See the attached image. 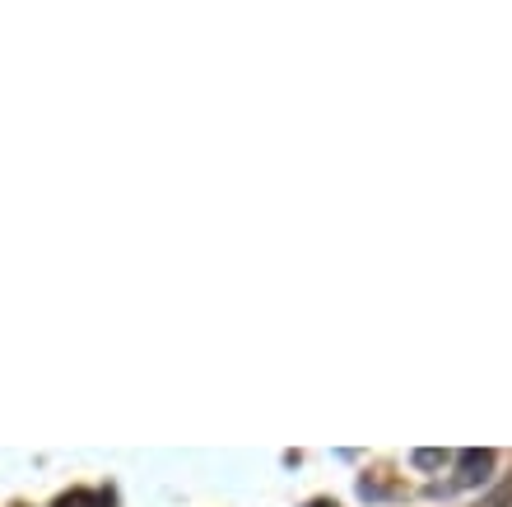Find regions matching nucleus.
Instances as JSON below:
<instances>
[{"mask_svg": "<svg viewBox=\"0 0 512 507\" xmlns=\"http://www.w3.org/2000/svg\"><path fill=\"white\" fill-rule=\"evenodd\" d=\"M457 461H461L457 489H471V484H480L489 470H494V452H480V447H475V452H461Z\"/></svg>", "mask_w": 512, "mask_h": 507, "instance_id": "1", "label": "nucleus"}, {"mask_svg": "<svg viewBox=\"0 0 512 507\" xmlns=\"http://www.w3.org/2000/svg\"><path fill=\"white\" fill-rule=\"evenodd\" d=\"M485 507H512V480H503L499 489L485 498Z\"/></svg>", "mask_w": 512, "mask_h": 507, "instance_id": "3", "label": "nucleus"}, {"mask_svg": "<svg viewBox=\"0 0 512 507\" xmlns=\"http://www.w3.org/2000/svg\"><path fill=\"white\" fill-rule=\"evenodd\" d=\"M443 461H447V452H415V466H424V470L443 466Z\"/></svg>", "mask_w": 512, "mask_h": 507, "instance_id": "4", "label": "nucleus"}, {"mask_svg": "<svg viewBox=\"0 0 512 507\" xmlns=\"http://www.w3.org/2000/svg\"><path fill=\"white\" fill-rule=\"evenodd\" d=\"M52 507H112V494H84V489H75V494L56 498Z\"/></svg>", "mask_w": 512, "mask_h": 507, "instance_id": "2", "label": "nucleus"}, {"mask_svg": "<svg viewBox=\"0 0 512 507\" xmlns=\"http://www.w3.org/2000/svg\"><path fill=\"white\" fill-rule=\"evenodd\" d=\"M308 507H340V503H326V498H322V503H308Z\"/></svg>", "mask_w": 512, "mask_h": 507, "instance_id": "5", "label": "nucleus"}]
</instances>
